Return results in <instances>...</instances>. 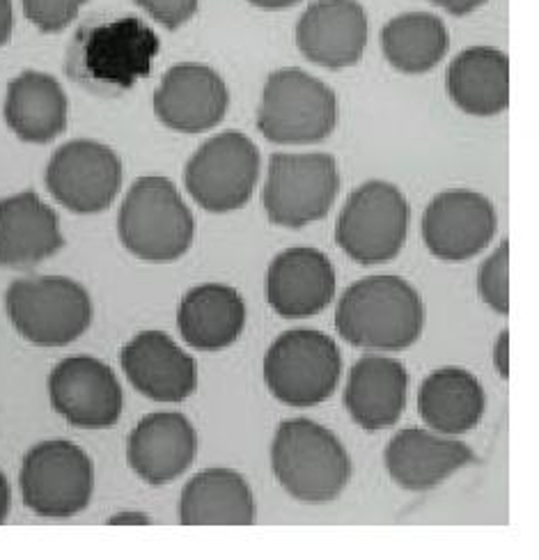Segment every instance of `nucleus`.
Listing matches in <instances>:
<instances>
[{
	"label": "nucleus",
	"instance_id": "nucleus-28",
	"mask_svg": "<svg viewBox=\"0 0 539 560\" xmlns=\"http://www.w3.org/2000/svg\"><path fill=\"white\" fill-rule=\"evenodd\" d=\"M450 35L445 23L427 12H407L388 21L382 31L386 60L405 74H425L448 54Z\"/></svg>",
	"mask_w": 539,
	"mask_h": 560
},
{
	"label": "nucleus",
	"instance_id": "nucleus-24",
	"mask_svg": "<svg viewBox=\"0 0 539 560\" xmlns=\"http://www.w3.org/2000/svg\"><path fill=\"white\" fill-rule=\"evenodd\" d=\"M257 505L244 476L214 466L186 482L179 499L184 526H250Z\"/></svg>",
	"mask_w": 539,
	"mask_h": 560
},
{
	"label": "nucleus",
	"instance_id": "nucleus-29",
	"mask_svg": "<svg viewBox=\"0 0 539 560\" xmlns=\"http://www.w3.org/2000/svg\"><path fill=\"white\" fill-rule=\"evenodd\" d=\"M478 292L489 308L499 315L509 313V244L503 242L496 253L480 267Z\"/></svg>",
	"mask_w": 539,
	"mask_h": 560
},
{
	"label": "nucleus",
	"instance_id": "nucleus-20",
	"mask_svg": "<svg viewBox=\"0 0 539 560\" xmlns=\"http://www.w3.org/2000/svg\"><path fill=\"white\" fill-rule=\"evenodd\" d=\"M384 462L390 478L402 489L427 492L464 466L473 464L476 455L461 441L411 428L392 436Z\"/></svg>",
	"mask_w": 539,
	"mask_h": 560
},
{
	"label": "nucleus",
	"instance_id": "nucleus-13",
	"mask_svg": "<svg viewBox=\"0 0 539 560\" xmlns=\"http://www.w3.org/2000/svg\"><path fill=\"white\" fill-rule=\"evenodd\" d=\"M496 225V209L482 194L450 189L438 194L425 209L423 240L434 258L461 262L489 246Z\"/></svg>",
	"mask_w": 539,
	"mask_h": 560
},
{
	"label": "nucleus",
	"instance_id": "nucleus-10",
	"mask_svg": "<svg viewBox=\"0 0 539 560\" xmlns=\"http://www.w3.org/2000/svg\"><path fill=\"white\" fill-rule=\"evenodd\" d=\"M257 179H260V152L239 131L209 138L184 171L186 191L202 209L214 214L242 209L250 200Z\"/></svg>",
	"mask_w": 539,
	"mask_h": 560
},
{
	"label": "nucleus",
	"instance_id": "nucleus-16",
	"mask_svg": "<svg viewBox=\"0 0 539 560\" xmlns=\"http://www.w3.org/2000/svg\"><path fill=\"white\" fill-rule=\"evenodd\" d=\"M296 46L310 62L344 69L363 58L367 14L359 0H317L296 23Z\"/></svg>",
	"mask_w": 539,
	"mask_h": 560
},
{
	"label": "nucleus",
	"instance_id": "nucleus-35",
	"mask_svg": "<svg viewBox=\"0 0 539 560\" xmlns=\"http://www.w3.org/2000/svg\"><path fill=\"white\" fill-rule=\"evenodd\" d=\"M110 526H150V517L143 515V512H120L108 520Z\"/></svg>",
	"mask_w": 539,
	"mask_h": 560
},
{
	"label": "nucleus",
	"instance_id": "nucleus-19",
	"mask_svg": "<svg viewBox=\"0 0 539 560\" xmlns=\"http://www.w3.org/2000/svg\"><path fill=\"white\" fill-rule=\"evenodd\" d=\"M120 361L131 386L154 402H184L198 386L196 361L161 331L138 334Z\"/></svg>",
	"mask_w": 539,
	"mask_h": 560
},
{
	"label": "nucleus",
	"instance_id": "nucleus-6",
	"mask_svg": "<svg viewBox=\"0 0 539 560\" xmlns=\"http://www.w3.org/2000/svg\"><path fill=\"white\" fill-rule=\"evenodd\" d=\"M342 372L333 338L315 329H292L267 352L265 380L276 400L290 407H315L331 398Z\"/></svg>",
	"mask_w": 539,
	"mask_h": 560
},
{
	"label": "nucleus",
	"instance_id": "nucleus-30",
	"mask_svg": "<svg viewBox=\"0 0 539 560\" xmlns=\"http://www.w3.org/2000/svg\"><path fill=\"white\" fill-rule=\"evenodd\" d=\"M23 12L42 33H60L72 23L87 0H21Z\"/></svg>",
	"mask_w": 539,
	"mask_h": 560
},
{
	"label": "nucleus",
	"instance_id": "nucleus-1",
	"mask_svg": "<svg viewBox=\"0 0 539 560\" xmlns=\"http://www.w3.org/2000/svg\"><path fill=\"white\" fill-rule=\"evenodd\" d=\"M336 326L349 345L400 352L423 334L425 303L400 276H370L340 296Z\"/></svg>",
	"mask_w": 539,
	"mask_h": 560
},
{
	"label": "nucleus",
	"instance_id": "nucleus-27",
	"mask_svg": "<svg viewBox=\"0 0 539 560\" xmlns=\"http://www.w3.org/2000/svg\"><path fill=\"white\" fill-rule=\"evenodd\" d=\"M487 398L480 382L461 368H441L423 382L418 411L441 434L471 432L484 416Z\"/></svg>",
	"mask_w": 539,
	"mask_h": 560
},
{
	"label": "nucleus",
	"instance_id": "nucleus-21",
	"mask_svg": "<svg viewBox=\"0 0 539 560\" xmlns=\"http://www.w3.org/2000/svg\"><path fill=\"white\" fill-rule=\"evenodd\" d=\"M62 246L60 219L35 191L0 200V265L31 269Z\"/></svg>",
	"mask_w": 539,
	"mask_h": 560
},
{
	"label": "nucleus",
	"instance_id": "nucleus-8",
	"mask_svg": "<svg viewBox=\"0 0 539 560\" xmlns=\"http://www.w3.org/2000/svg\"><path fill=\"white\" fill-rule=\"evenodd\" d=\"M338 191L340 173L331 154L278 152L269 159L262 205L273 225L303 228L331 212Z\"/></svg>",
	"mask_w": 539,
	"mask_h": 560
},
{
	"label": "nucleus",
	"instance_id": "nucleus-15",
	"mask_svg": "<svg viewBox=\"0 0 539 560\" xmlns=\"http://www.w3.org/2000/svg\"><path fill=\"white\" fill-rule=\"evenodd\" d=\"M159 39L143 21L125 16L92 31L81 46L83 74L99 83L131 88L150 74Z\"/></svg>",
	"mask_w": 539,
	"mask_h": 560
},
{
	"label": "nucleus",
	"instance_id": "nucleus-17",
	"mask_svg": "<svg viewBox=\"0 0 539 560\" xmlns=\"http://www.w3.org/2000/svg\"><path fill=\"white\" fill-rule=\"evenodd\" d=\"M198 434L191 420L177 411L145 416L129 434L127 459L133 474L148 485H166L191 469Z\"/></svg>",
	"mask_w": 539,
	"mask_h": 560
},
{
	"label": "nucleus",
	"instance_id": "nucleus-14",
	"mask_svg": "<svg viewBox=\"0 0 539 560\" xmlns=\"http://www.w3.org/2000/svg\"><path fill=\"white\" fill-rule=\"evenodd\" d=\"M230 92L212 67L181 62L171 67L154 92L156 118L179 133H202L225 120Z\"/></svg>",
	"mask_w": 539,
	"mask_h": 560
},
{
	"label": "nucleus",
	"instance_id": "nucleus-3",
	"mask_svg": "<svg viewBox=\"0 0 539 560\" xmlns=\"http://www.w3.org/2000/svg\"><path fill=\"white\" fill-rule=\"evenodd\" d=\"M117 232L125 248L145 262H175L194 244V214L166 177H140L129 189Z\"/></svg>",
	"mask_w": 539,
	"mask_h": 560
},
{
	"label": "nucleus",
	"instance_id": "nucleus-25",
	"mask_svg": "<svg viewBox=\"0 0 539 560\" xmlns=\"http://www.w3.org/2000/svg\"><path fill=\"white\" fill-rule=\"evenodd\" d=\"M445 88L457 108L491 118L509 106V60L491 46H473L450 62Z\"/></svg>",
	"mask_w": 539,
	"mask_h": 560
},
{
	"label": "nucleus",
	"instance_id": "nucleus-2",
	"mask_svg": "<svg viewBox=\"0 0 539 560\" xmlns=\"http://www.w3.org/2000/svg\"><path fill=\"white\" fill-rule=\"evenodd\" d=\"M273 474L303 503L336 501L351 478V459L340 439L308 418H292L271 443Z\"/></svg>",
	"mask_w": 539,
	"mask_h": 560
},
{
	"label": "nucleus",
	"instance_id": "nucleus-37",
	"mask_svg": "<svg viewBox=\"0 0 539 560\" xmlns=\"http://www.w3.org/2000/svg\"><path fill=\"white\" fill-rule=\"evenodd\" d=\"M248 3L255 8H262V10H285V8L296 5L298 0H248Z\"/></svg>",
	"mask_w": 539,
	"mask_h": 560
},
{
	"label": "nucleus",
	"instance_id": "nucleus-12",
	"mask_svg": "<svg viewBox=\"0 0 539 560\" xmlns=\"http://www.w3.org/2000/svg\"><path fill=\"white\" fill-rule=\"evenodd\" d=\"M51 407L81 430L113 428L122 416V386L95 357H69L49 375Z\"/></svg>",
	"mask_w": 539,
	"mask_h": 560
},
{
	"label": "nucleus",
	"instance_id": "nucleus-9",
	"mask_svg": "<svg viewBox=\"0 0 539 560\" xmlns=\"http://www.w3.org/2000/svg\"><path fill=\"white\" fill-rule=\"evenodd\" d=\"M409 232V202L388 182H365L349 196L336 225L338 246L351 260L379 265L402 250Z\"/></svg>",
	"mask_w": 539,
	"mask_h": 560
},
{
	"label": "nucleus",
	"instance_id": "nucleus-36",
	"mask_svg": "<svg viewBox=\"0 0 539 560\" xmlns=\"http://www.w3.org/2000/svg\"><path fill=\"white\" fill-rule=\"evenodd\" d=\"M10 512V482L5 478V474L0 471V524L5 522Z\"/></svg>",
	"mask_w": 539,
	"mask_h": 560
},
{
	"label": "nucleus",
	"instance_id": "nucleus-34",
	"mask_svg": "<svg viewBox=\"0 0 539 560\" xmlns=\"http://www.w3.org/2000/svg\"><path fill=\"white\" fill-rule=\"evenodd\" d=\"M14 28V10L12 0H0V46H5Z\"/></svg>",
	"mask_w": 539,
	"mask_h": 560
},
{
	"label": "nucleus",
	"instance_id": "nucleus-22",
	"mask_svg": "<svg viewBox=\"0 0 539 560\" xmlns=\"http://www.w3.org/2000/svg\"><path fill=\"white\" fill-rule=\"evenodd\" d=\"M409 375L400 361L363 357L351 368L344 388V407L354 423L377 432L395 425L407 405Z\"/></svg>",
	"mask_w": 539,
	"mask_h": 560
},
{
	"label": "nucleus",
	"instance_id": "nucleus-7",
	"mask_svg": "<svg viewBox=\"0 0 539 560\" xmlns=\"http://www.w3.org/2000/svg\"><path fill=\"white\" fill-rule=\"evenodd\" d=\"M95 492V466L83 448L65 439L42 441L21 464V497L39 517H74Z\"/></svg>",
	"mask_w": 539,
	"mask_h": 560
},
{
	"label": "nucleus",
	"instance_id": "nucleus-5",
	"mask_svg": "<svg viewBox=\"0 0 539 560\" xmlns=\"http://www.w3.org/2000/svg\"><path fill=\"white\" fill-rule=\"evenodd\" d=\"M5 308L14 329L39 347L72 345L92 324L90 294L77 280L62 276L14 280Z\"/></svg>",
	"mask_w": 539,
	"mask_h": 560
},
{
	"label": "nucleus",
	"instance_id": "nucleus-32",
	"mask_svg": "<svg viewBox=\"0 0 539 560\" xmlns=\"http://www.w3.org/2000/svg\"><path fill=\"white\" fill-rule=\"evenodd\" d=\"M432 3L455 16H466V14L476 12L478 8H482L487 0H432Z\"/></svg>",
	"mask_w": 539,
	"mask_h": 560
},
{
	"label": "nucleus",
	"instance_id": "nucleus-18",
	"mask_svg": "<svg viewBox=\"0 0 539 560\" xmlns=\"http://www.w3.org/2000/svg\"><path fill=\"white\" fill-rule=\"evenodd\" d=\"M336 288V269L317 248H288L269 265L267 299L280 317L301 319L321 313L333 301Z\"/></svg>",
	"mask_w": 539,
	"mask_h": 560
},
{
	"label": "nucleus",
	"instance_id": "nucleus-26",
	"mask_svg": "<svg viewBox=\"0 0 539 560\" xmlns=\"http://www.w3.org/2000/svg\"><path fill=\"white\" fill-rule=\"evenodd\" d=\"M67 95L44 72H23L8 85L5 122L26 143L46 145L67 129Z\"/></svg>",
	"mask_w": 539,
	"mask_h": 560
},
{
	"label": "nucleus",
	"instance_id": "nucleus-4",
	"mask_svg": "<svg viewBox=\"0 0 539 560\" xmlns=\"http://www.w3.org/2000/svg\"><path fill=\"white\" fill-rule=\"evenodd\" d=\"M338 127V97L324 81L301 69H278L269 74L257 129L278 145H313Z\"/></svg>",
	"mask_w": 539,
	"mask_h": 560
},
{
	"label": "nucleus",
	"instance_id": "nucleus-23",
	"mask_svg": "<svg viewBox=\"0 0 539 560\" xmlns=\"http://www.w3.org/2000/svg\"><path fill=\"white\" fill-rule=\"evenodd\" d=\"M177 326L186 345L200 352H219L242 336L246 303L234 288L221 283L198 285L184 294Z\"/></svg>",
	"mask_w": 539,
	"mask_h": 560
},
{
	"label": "nucleus",
	"instance_id": "nucleus-33",
	"mask_svg": "<svg viewBox=\"0 0 539 560\" xmlns=\"http://www.w3.org/2000/svg\"><path fill=\"white\" fill-rule=\"evenodd\" d=\"M507 352H509V334L503 331L496 340V347H494V365L499 370V375L503 380L509 377V359H507Z\"/></svg>",
	"mask_w": 539,
	"mask_h": 560
},
{
	"label": "nucleus",
	"instance_id": "nucleus-31",
	"mask_svg": "<svg viewBox=\"0 0 539 560\" xmlns=\"http://www.w3.org/2000/svg\"><path fill=\"white\" fill-rule=\"evenodd\" d=\"M163 28L177 31L198 12L200 0H136Z\"/></svg>",
	"mask_w": 539,
	"mask_h": 560
},
{
	"label": "nucleus",
	"instance_id": "nucleus-11",
	"mask_svg": "<svg viewBox=\"0 0 539 560\" xmlns=\"http://www.w3.org/2000/svg\"><path fill=\"white\" fill-rule=\"evenodd\" d=\"M122 186V161L97 140H72L56 150L46 168V189L77 214H99Z\"/></svg>",
	"mask_w": 539,
	"mask_h": 560
}]
</instances>
